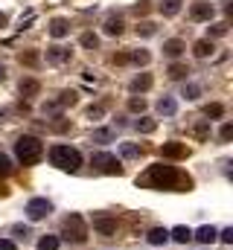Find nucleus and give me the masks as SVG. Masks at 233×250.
<instances>
[{"label":"nucleus","mask_w":233,"mask_h":250,"mask_svg":"<svg viewBox=\"0 0 233 250\" xmlns=\"http://www.w3.org/2000/svg\"><path fill=\"white\" fill-rule=\"evenodd\" d=\"M70 32V23L64 21V18H56V21H50V35L53 38H64Z\"/></svg>","instance_id":"13"},{"label":"nucleus","mask_w":233,"mask_h":250,"mask_svg":"<svg viewBox=\"0 0 233 250\" xmlns=\"http://www.w3.org/2000/svg\"><path fill=\"white\" fill-rule=\"evenodd\" d=\"M21 62L26 64V67H38V53H35V50H29V53H23V56H21Z\"/></svg>","instance_id":"33"},{"label":"nucleus","mask_w":233,"mask_h":250,"mask_svg":"<svg viewBox=\"0 0 233 250\" xmlns=\"http://www.w3.org/2000/svg\"><path fill=\"white\" fill-rule=\"evenodd\" d=\"M6 195H9V187H6V184H0V198H6Z\"/></svg>","instance_id":"45"},{"label":"nucleus","mask_w":233,"mask_h":250,"mask_svg":"<svg viewBox=\"0 0 233 250\" xmlns=\"http://www.w3.org/2000/svg\"><path fill=\"white\" fill-rule=\"evenodd\" d=\"M15 154H18V160H21L23 166H35V163L44 157V143H41L38 137L23 134V137L15 143Z\"/></svg>","instance_id":"2"},{"label":"nucleus","mask_w":233,"mask_h":250,"mask_svg":"<svg viewBox=\"0 0 233 250\" xmlns=\"http://www.w3.org/2000/svg\"><path fill=\"white\" fill-rule=\"evenodd\" d=\"M219 134H222V140H231V137H233V125H222V131H219Z\"/></svg>","instance_id":"41"},{"label":"nucleus","mask_w":233,"mask_h":250,"mask_svg":"<svg viewBox=\"0 0 233 250\" xmlns=\"http://www.w3.org/2000/svg\"><path fill=\"white\" fill-rule=\"evenodd\" d=\"M169 236H172V239H175V242H178V245H186V242L192 239V233H189L186 227H175V230H172V233H169Z\"/></svg>","instance_id":"22"},{"label":"nucleus","mask_w":233,"mask_h":250,"mask_svg":"<svg viewBox=\"0 0 233 250\" xmlns=\"http://www.w3.org/2000/svg\"><path fill=\"white\" fill-rule=\"evenodd\" d=\"M73 59V50L70 47H61V44H53V47H47V62L61 67V64H67Z\"/></svg>","instance_id":"7"},{"label":"nucleus","mask_w":233,"mask_h":250,"mask_svg":"<svg viewBox=\"0 0 233 250\" xmlns=\"http://www.w3.org/2000/svg\"><path fill=\"white\" fill-rule=\"evenodd\" d=\"M50 163L61 172H76L82 166V154L70 146H53L50 148Z\"/></svg>","instance_id":"3"},{"label":"nucleus","mask_w":233,"mask_h":250,"mask_svg":"<svg viewBox=\"0 0 233 250\" xmlns=\"http://www.w3.org/2000/svg\"><path fill=\"white\" fill-rule=\"evenodd\" d=\"M38 90H41L38 79H21V96L32 99V96H38Z\"/></svg>","instance_id":"11"},{"label":"nucleus","mask_w":233,"mask_h":250,"mask_svg":"<svg viewBox=\"0 0 233 250\" xmlns=\"http://www.w3.org/2000/svg\"><path fill=\"white\" fill-rule=\"evenodd\" d=\"M3 23H6V15H3V12H0V26H3Z\"/></svg>","instance_id":"47"},{"label":"nucleus","mask_w":233,"mask_h":250,"mask_svg":"<svg viewBox=\"0 0 233 250\" xmlns=\"http://www.w3.org/2000/svg\"><path fill=\"white\" fill-rule=\"evenodd\" d=\"M161 154L166 160H184V157H189V148L184 143H163L161 146Z\"/></svg>","instance_id":"8"},{"label":"nucleus","mask_w":233,"mask_h":250,"mask_svg":"<svg viewBox=\"0 0 233 250\" xmlns=\"http://www.w3.org/2000/svg\"><path fill=\"white\" fill-rule=\"evenodd\" d=\"M93 230L102 233V236H114L116 233V221L114 218H108V215H96V218H93Z\"/></svg>","instance_id":"9"},{"label":"nucleus","mask_w":233,"mask_h":250,"mask_svg":"<svg viewBox=\"0 0 233 250\" xmlns=\"http://www.w3.org/2000/svg\"><path fill=\"white\" fill-rule=\"evenodd\" d=\"M149 9H152V6H149V0H140V3L134 6V12H137V15H146Z\"/></svg>","instance_id":"39"},{"label":"nucleus","mask_w":233,"mask_h":250,"mask_svg":"<svg viewBox=\"0 0 233 250\" xmlns=\"http://www.w3.org/2000/svg\"><path fill=\"white\" fill-rule=\"evenodd\" d=\"M222 114H225V105H219V102H210L204 108V117H210V120H219Z\"/></svg>","instance_id":"23"},{"label":"nucleus","mask_w":233,"mask_h":250,"mask_svg":"<svg viewBox=\"0 0 233 250\" xmlns=\"http://www.w3.org/2000/svg\"><path fill=\"white\" fill-rule=\"evenodd\" d=\"M149 87H152V76H149V73H140V76L131 82V90H134V93H143V90H149Z\"/></svg>","instance_id":"15"},{"label":"nucleus","mask_w":233,"mask_h":250,"mask_svg":"<svg viewBox=\"0 0 233 250\" xmlns=\"http://www.w3.org/2000/svg\"><path fill=\"white\" fill-rule=\"evenodd\" d=\"M50 201L47 198H32L29 204H26V215H29V221H41V218H47L50 215Z\"/></svg>","instance_id":"6"},{"label":"nucleus","mask_w":233,"mask_h":250,"mask_svg":"<svg viewBox=\"0 0 233 250\" xmlns=\"http://www.w3.org/2000/svg\"><path fill=\"white\" fill-rule=\"evenodd\" d=\"M149 53L146 50H134V53H128V62H134V64H149Z\"/></svg>","instance_id":"29"},{"label":"nucleus","mask_w":233,"mask_h":250,"mask_svg":"<svg viewBox=\"0 0 233 250\" xmlns=\"http://www.w3.org/2000/svg\"><path fill=\"white\" fill-rule=\"evenodd\" d=\"M158 111H161L163 117H172L175 111H178V102H175L172 96H163V99L158 102Z\"/></svg>","instance_id":"16"},{"label":"nucleus","mask_w":233,"mask_h":250,"mask_svg":"<svg viewBox=\"0 0 233 250\" xmlns=\"http://www.w3.org/2000/svg\"><path fill=\"white\" fill-rule=\"evenodd\" d=\"M99 117H105V105H91L88 108V120H99Z\"/></svg>","instance_id":"36"},{"label":"nucleus","mask_w":233,"mask_h":250,"mask_svg":"<svg viewBox=\"0 0 233 250\" xmlns=\"http://www.w3.org/2000/svg\"><path fill=\"white\" fill-rule=\"evenodd\" d=\"M192 134H195L198 140H207V137H210V120H204V123H198L195 128H192Z\"/></svg>","instance_id":"28"},{"label":"nucleus","mask_w":233,"mask_h":250,"mask_svg":"<svg viewBox=\"0 0 233 250\" xmlns=\"http://www.w3.org/2000/svg\"><path fill=\"white\" fill-rule=\"evenodd\" d=\"M58 248V236H44L38 242V250H56Z\"/></svg>","instance_id":"32"},{"label":"nucleus","mask_w":233,"mask_h":250,"mask_svg":"<svg viewBox=\"0 0 233 250\" xmlns=\"http://www.w3.org/2000/svg\"><path fill=\"white\" fill-rule=\"evenodd\" d=\"M155 128H158V123H155V120H149V117L137 120V131H140V134H152Z\"/></svg>","instance_id":"27"},{"label":"nucleus","mask_w":233,"mask_h":250,"mask_svg":"<svg viewBox=\"0 0 233 250\" xmlns=\"http://www.w3.org/2000/svg\"><path fill=\"white\" fill-rule=\"evenodd\" d=\"M58 108H67V105H76V90H64V93H58Z\"/></svg>","instance_id":"25"},{"label":"nucleus","mask_w":233,"mask_h":250,"mask_svg":"<svg viewBox=\"0 0 233 250\" xmlns=\"http://www.w3.org/2000/svg\"><path fill=\"white\" fill-rule=\"evenodd\" d=\"M122 18L119 15H108V21H105V35H122Z\"/></svg>","instance_id":"12"},{"label":"nucleus","mask_w":233,"mask_h":250,"mask_svg":"<svg viewBox=\"0 0 233 250\" xmlns=\"http://www.w3.org/2000/svg\"><path fill=\"white\" fill-rule=\"evenodd\" d=\"M9 172H12V160H9V157L0 151V178H6Z\"/></svg>","instance_id":"37"},{"label":"nucleus","mask_w":233,"mask_h":250,"mask_svg":"<svg viewBox=\"0 0 233 250\" xmlns=\"http://www.w3.org/2000/svg\"><path fill=\"white\" fill-rule=\"evenodd\" d=\"M3 79H6V67L0 64V82H3Z\"/></svg>","instance_id":"46"},{"label":"nucleus","mask_w":233,"mask_h":250,"mask_svg":"<svg viewBox=\"0 0 233 250\" xmlns=\"http://www.w3.org/2000/svg\"><path fill=\"white\" fill-rule=\"evenodd\" d=\"M137 187H149V189H175V192H189L192 189V178L178 172L175 166L166 163H155L149 166L146 175L137 178Z\"/></svg>","instance_id":"1"},{"label":"nucleus","mask_w":233,"mask_h":250,"mask_svg":"<svg viewBox=\"0 0 233 250\" xmlns=\"http://www.w3.org/2000/svg\"><path fill=\"white\" fill-rule=\"evenodd\" d=\"M186 73H189V70H186L184 64H172V67H169V79H184Z\"/></svg>","instance_id":"34"},{"label":"nucleus","mask_w":233,"mask_h":250,"mask_svg":"<svg viewBox=\"0 0 233 250\" xmlns=\"http://www.w3.org/2000/svg\"><path fill=\"white\" fill-rule=\"evenodd\" d=\"M0 250H18V248H15V242H9V239H0Z\"/></svg>","instance_id":"43"},{"label":"nucleus","mask_w":233,"mask_h":250,"mask_svg":"<svg viewBox=\"0 0 233 250\" xmlns=\"http://www.w3.org/2000/svg\"><path fill=\"white\" fill-rule=\"evenodd\" d=\"M216 236H219V233H216V227H201V230L195 233V239H198L201 245H213V242H216Z\"/></svg>","instance_id":"20"},{"label":"nucleus","mask_w":233,"mask_h":250,"mask_svg":"<svg viewBox=\"0 0 233 250\" xmlns=\"http://www.w3.org/2000/svg\"><path fill=\"white\" fill-rule=\"evenodd\" d=\"M189 15H192V21H210L213 18V3H195L189 9Z\"/></svg>","instance_id":"10"},{"label":"nucleus","mask_w":233,"mask_h":250,"mask_svg":"<svg viewBox=\"0 0 233 250\" xmlns=\"http://www.w3.org/2000/svg\"><path fill=\"white\" fill-rule=\"evenodd\" d=\"M184 96H186V99H198V96H201V87H198V84H192V82H189V84H186V87H184Z\"/></svg>","instance_id":"35"},{"label":"nucleus","mask_w":233,"mask_h":250,"mask_svg":"<svg viewBox=\"0 0 233 250\" xmlns=\"http://www.w3.org/2000/svg\"><path fill=\"white\" fill-rule=\"evenodd\" d=\"M122 157H128V160H137L140 154H143V146H137V143H122Z\"/></svg>","instance_id":"18"},{"label":"nucleus","mask_w":233,"mask_h":250,"mask_svg":"<svg viewBox=\"0 0 233 250\" xmlns=\"http://www.w3.org/2000/svg\"><path fill=\"white\" fill-rule=\"evenodd\" d=\"M158 9H161L166 18H172V15L181 12V0H161V3H158Z\"/></svg>","instance_id":"17"},{"label":"nucleus","mask_w":233,"mask_h":250,"mask_svg":"<svg viewBox=\"0 0 233 250\" xmlns=\"http://www.w3.org/2000/svg\"><path fill=\"white\" fill-rule=\"evenodd\" d=\"M210 32H213V35H225V32H228V23H213Z\"/></svg>","instance_id":"40"},{"label":"nucleus","mask_w":233,"mask_h":250,"mask_svg":"<svg viewBox=\"0 0 233 250\" xmlns=\"http://www.w3.org/2000/svg\"><path fill=\"white\" fill-rule=\"evenodd\" d=\"M152 245H166V239H169V230H163V227H155V230H149V236H146Z\"/></svg>","instance_id":"19"},{"label":"nucleus","mask_w":233,"mask_h":250,"mask_svg":"<svg viewBox=\"0 0 233 250\" xmlns=\"http://www.w3.org/2000/svg\"><path fill=\"white\" fill-rule=\"evenodd\" d=\"M184 50H186V47H184V41H178V38H169V41L163 44V53H166L169 59H178Z\"/></svg>","instance_id":"14"},{"label":"nucleus","mask_w":233,"mask_h":250,"mask_svg":"<svg viewBox=\"0 0 233 250\" xmlns=\"http://www.w3.org/2000/svg\"><path fill=\"white\" fill-rule=\"evenodd\" d=\"M12 233H15L18 239H26V236H29V227H23V224H15V227H12Z\"/></svg>","instance_id":"38"},{"label":"nucleus","mask_w":233,"mask_h":250,"mask_svg":"<svg viewBox=\"0 0 233 250\" xmlns=\"http://www.w3.org/2000/svg\"><path fill=\"white\" fill-rule=\"evenodd\" d=\"M64 239L67 242H76V245H82L85 239H88V224H85V218L82 215H67L64 218Z\"/></svg>","instance_id":"4"},{"label":"nucleus","mask_w":233,"mask_h":250,"mask_svg":"<svg viewBox=\"0 0 233 250\" xmlns=\"http://www.w3.org/2000/svg\"><path fill=\"white\" fill-rule=\"evenodd\" d=\"M79 44H82V47H88V50H96V47H99V38H96L93 32H85V35L79 38Z\"/></svg>","instance_id":"26"},{"label":"nucleus","mask_w":233,"mask_h":250,"mask_svg":"<svg viewBox=\"0 0 233 250\" xmlns=\"http://www.w3.org/2000/svg\"><path fill=\"white\" fill-rule=\"evenodd\" d=\"M114 140V131L111 128H96L93 131V143H111Z\"/></svg>","instance_id":"24"},{"label":"nucleus","mask_w":233,"mask_h":250,"mask_svg":"<svg viewBox=\"0 0 233 250\" xmlns=\"http://www.w3.org/2000/svg\"><path fill=\"white\" fill-rule=\"evenodd\" d=\"M158 32V26L152 23V21H143L140 26H137V35H143V38H149V35H155Z\"/></svg>","instance_id":"30"},{"label":"nucleus","mask_w":233,"mask_h":250,"mask_svg":"<svg viewBox=\"0 0 233 250\" xmlns=\"http://www.w3.org/2000/svg\"><path fill=\"white\" fill-rule=\"evenodd\" d=\"M91 163H93V169H96V172H102V175H122L119 160H116L114 154H108V151L93 154V157H91Z\"/></svg>","instance_id":"5"},{"label":"nucleus","mask_w":233,"mask_h":250,"mask_svg":"<svg viewBox=\"0 0 233 250\" xmlns=\"http://www.w3.org/2000/svg\"><path fill=\"white\" fill-rule=\"evenodd\" d=\"M222 242H225V245H233V230H231V227L222 233Z\"/></svg>","instance_id":"42"},{"label":"nucleus","mask_w":233,"mask_h":250,"mask_svg":"<svg viewBox=\"0 0 233 250\" xmlns=\"http://www.w3.org/2000/svg\"><path fill=\"white\" fill-rule=\"evenodd\" d=\"M192 53H195V59H207V56H213V44L210 41H195Z\"/></svg>","instance_id":"21"},{"label":"nucleus","mask_w":233,"mask_h":250,"mask_svg":"<svg viewBox=\"0 0 233 250\" xmlns=\"http://www.w3.org/2000/svg\"><path fill=\"white\" fill-rule=\"evenodd\" d=\"M128 108H131L134 114H143V111H146V99H143V96H131V99H128Z\"/></svg>","instance_id":"31"},{"label":"nucleus","mask_w":233,"mask_h":250,"mask_svg":"<svg viewBox=\"0 0 233 250\" xmlns=\"http://www.w3.org/2000/svg\"><path fill=\"white\" fill-rule=\"evenodd\" d=\"M114 64H128V53H119V56H114Z\"/></svg>","instance_id":"44"}]
</instances>
